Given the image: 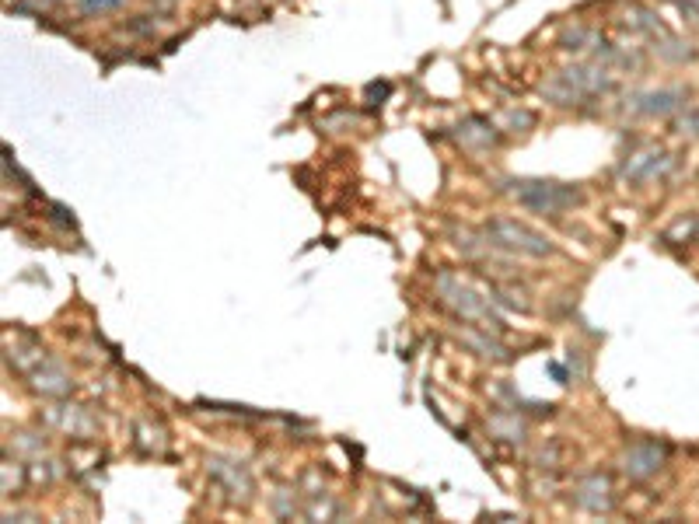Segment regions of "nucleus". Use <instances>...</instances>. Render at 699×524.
<instances>
[{"label":"nucleus","mask_w":699,"mask_h":524,"mask_svg":"<svg viewBox=\"0 0 699 524\" xmlns=\"http://www.w3.org/2000/svg\"><path fill=\"white\" fill-rule=\"evenodd\" d=\"M483 235L490 238V245L507 249V252H518V256L542 259V256H549V252H553V242H549L546 235H539V231L528 228V224L511 221V217H493V221L483 228Z\"/></svg>","instance_id":"3"},{"label":"nucleus","mask_w":699,"mask_h":524,"mask_svg":"<svg viewBox=\"0 0 699 524\" xmlns=\"http://www.w3.org/2000/svg\"><path fill=\"white\" fill-rule=\"evenodd\" d=\"M686 105V91L682 88H661V91H644V95H633L630 109L640 116H672Z\"/></svg>","instance_id":"7"},{"label":"nucleus","mask_w":699,"mask_h":524,"mask_svg":"<svg viewBox=\"0 0 699 524\" xmlns=\"http://www.w3.org/2000/svg\"><path fill=\"white\" fill-rule=\"evenodd\" d=\"M35 388L46 395H67L70 392V378L67 371H63L60 364H42L39 371H35Z\"/></svg>","instance_id":"10"},{"label":"nucleus","mask_w":699,"mask_h":524,"mask_svg":"<svg viewBox=\"0 0 699 524\" xmlns=\"http://www.w3.org/2000/svg\"><path fill=\"white\" fill-rule=\"evenodd\" d=\"M696 231H699V228H696Z\"/></svg>","instance_id":"13"},{"label":"nucleus","mask_w":699,"mask_h":524,"mask_svg":"<svg viewBox=\"0 0 699 524\" xmlns=\"http://www.w3.org/2000/svg\"><path fill=\"white\" fill-rule=\"evenodd\" d=\"M437 290H441V297L451 304V308L458 311L462 318H469V322H486V329H497V318H493V308H490V301L486 297H479L472 287H465L462 280H451V276H441L437 280Z\"/></svg>","instance_id":"4"},{"label":"nucleus","mask_w":699,"mask_h":524,"mask_svg":"<svg viewBox=\"0 0 699 524\" xmlns=\"http://www.w3.org/2000/svg\"><path fill=\"white\" fill-rule=\"evenodd\" d=\"M675 158L661 147H644V151H633L630 158L623 161V179L633 182V186H647V182H658L672 172Z\"/></svg>","instance_id":"5"},{"label":"nucleus","mask_w":699,"mask_h":524,"mask_svg":"<svg viewBox=\"0 0 699 524\" xmlns=\"http://www.w3.org/2000/svg\"><path fill=\"white\" fill-rule=\"evenodd\" d=\"M210 472H214V476L221 479L224 486H228L231 497H238V493H242V497H249L252 479H249V472L238 469L235 462H221V458H214V462H210Z\"/></svg>","instance_id":"9"},{"label":"nucleus","mask_w":699,"mask_h":524,"mask_svg":"<svg viewBox=\"0 0 699 524\" xmlns=\"http://www.w3.org/2000/svg\"><path fill=\"white\" fill-rule=\"evenodd\" d=\"M668 458V448L658 441H637L626 448L623 455V472L630 479H651L661 472V465H665Z\"/></svg>","instance_id":"6"},{"label":"nucleus","mask_w":699,"mask_h":524,"mask_svg":"<svg viewBox=\"0 0 699 524\" xmlns=\"http://www.w3.org/2000/svg\"><path fill=\"white\" fill-rule=\"evenodd\" d=\"M574 500L584 507V511L591 514H602V511H612V504H616V497H612V483L609 476H602V472H595V476L581 479L574 490Z\"/></svg>","instance_id":"8"},{"label":"nucleus","mask_w":699,"mask_h":524,"mask_svg":"<svg viewBox=\"0 0 699 524\" xmlns=\"http://www.w3.org/2000/svg\"><path fill=\"white\" fill-rule=\"evenodd\" d=\"M609 88H612V77L605 67H567L549 84H542V95L556 105H577V102H584V98H595Z\"/></svg>","instance_id":"2"},{"label":"nucleus","mask_w":699,"mask_h":524,"mask_svg":"<svg viewBox=\"0 0 699 524\" xmlns=\"http://www.w3.org/2000/svg\"><path fill=\"white\" fill-rule=\"evenodd\" d=\"M504 189L518 207L532 210V214H542V217H560L581 203V189L567 186V182H553V179H511V182H504Z\"/></svg>","instance_id":"1"},{"label":"nucleus","mask_w":699,"mask_h":524,"mask_svg":"<svg viewBox=\"0 0 699 524\" xmlns=\"http://www.w3.org/2000/svg\"><path fill=\"white\" fill-rule=\"evenodd\" d=\"M458 137L465 140V144H472V140H479L483 147H490L493 140H497V133H493V126L486 123V119H469L465 126H458Z\"/></svg>","instance_id":"11"},{"label":"nucleus","mask_w":699,"mask_h":524,"mask_svg":"<svg viewBox=\"0 0 699 524\" xmlns=\"http://www.w3.org/2000/svg\"><path fill=\"white\" fill-rule=\"evenodd\" d=\"M126 0H77L84 14H109V11H119Z\"/></svg>","instance_id":"12"}]
</instances>
